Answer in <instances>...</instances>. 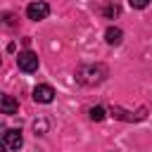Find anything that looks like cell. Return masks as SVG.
<instances>
[{
	"mask_svg": "<svg viewBox=\"0 0 152 152\" xmlns=\"http://www.w3.org/2000/svg\"><path fill=\"white\" fill-rule=\"evenodd\" d=\"M128 2H131L133 10H145V7L150 5V0H128Z\"/></svg>",
	"mask_w": 152,
	"mask_h": 152,
	"instance_id": "obj_12",
	"label": "cell"
},
{
	"mask_svg": "<svg viewBox=\"0 0 152 152\" xmlns=\"http://www.w3.org/2000/svg\"><path fill=\"white\" fill-rule=\"evenodd\" d=\"M76 78L83 86H97V83H102L107 78V66L100 64V62L97 64H86V66H81L76 71Z\"/></svg>",
	"mask_w": 152,
	"mask_h": 152,
	"instance_id": "obj_1",
	"label": "cell"
},
{
	"mask_svg": "<svg viewBox=\"0 0 152 152\" xmlns=\"http://www.w3.org/2000/svg\"><path fill=\"white\" fill-rule=\"evenodd\" d=\"M112 114L116 116V119H124V121H140V119H145V114H147V109L142 107L138 114H131V112H124L121 107H112Z\"/></svg>",
	"mask_w": 152,
	"mask_h": 152,
	"instance_id": "obj_6",
	"label": "cell"
},
{
	"mask_svg": "<svg viewBox=\"0 0 152 152\" xmlns=\"http://www.w3.org/2000/svg\"><path fill=\"white\" fill-rule=\"evenodd\" d=\"M17 66H19L21 71H26V74L38 71V55H36V52H31V50L19 52V55H17Z\"/></svg>",
	"mask_w": 152,
	"mask_h": 152,
	"instance_id": "obj_2",
	"label": "cell"
},
{
	"mask_svg": "<svg viewBox=\"0 0 152 152\" xmlns=\"http://www.w3.org/2000/svg\"><path fill=\"white\" fill-rule=\"evenodd\" d=\"M48 14H50V5H48L45 0L31 2V5L26 7V17H28L31 21H40V19H45Z\"/></svg>",
	"mask_w": 152,
	"mask_h": 152,
	"instance_id": "obj_3",
	"label": "cell"
},
{
	"mask_svg": "<svg viewBox=\"0 0 152 152\" xmlns=\"http://www.w3.org/2000/svg\"><path fill=\"white\" fill-rule=\"evenodd\" d=\"M21 145H24V138H21V131L19 128L5 131V147L7 150H21Z\"/></svg>",
	"mask_w": 152,
	"mask_h": 152,
	"instance_id": "obj_5",
	"label": "cell"
},
{
	"mask_svg": "<svg viewBox=\"0 0 152 152\" xmlns=\"http://www.w3.org/2000/svg\"><path fill=\"white\" fill-rule=\"evenodd\" d=\"M19 112V102L12 95H2V114H17Z\"/></svg>",
	"mask_w": 152,
	"mask_h": 152,
	"instance_id": "obj_8",
	"label": "cell"
},
{
	"mask_svg": "<svg viewBox=\"0 0 152 152\" xmlns=\"http://www.w3.org/2000/svg\"><path fill=\"white\" fill-rule=\"evenodd\" d=\"M121 38H124V31H121V28H116V26H109V28L104 31V40H107L109 45H119V43H121Z\"/></svg>",
	"mask_w": 152,
	"mask_h": 152,
	"instance_id": "obj_7",
	"label": "cell"
},
{
	"mask_svg": "<svg viewBox=\"0 0 152 152\" xmlns=\"http://www.w3.org/2000/svg\"><path fill=\"white\" fill-rule=\"evenodd\" d=\"M33 131H36V135H43V133L48 131V121H45V119H40V121L36 119V121H33Z\"/></svg>",
	"mask_w": 152,
	"mask_h": 152,
	"instance_id": "obj_11",
	"label": "cell"
},
{
	"mask_svg": "<svg viewBox=\"0 0 152 152\" xmlns=\"http://www.w3.org/2000/svg\"><path fill=\"white\" fill-rule=\"evenodd\" d=\"M104 116H107V112H104L102 107H93V109H90V119H93V121H102Z\"/></svg>",
	"mask_w": 152,
	"mask_h": 152,
	"instance_id": "obj_10",
	"label": "cell"
},
{
	"mask_svg": "<svg viewBox=\"0 0 152 152\" xmlns=\"http://www.w3.org/2000/svg\"><path fill=\"white\" fill-rule=\"evenodd\" d=\"M119 12H121V7H119V5H107V7H104V17H107V19L119 17Z\"/></svg>",
	"mask_w": 152,
	"mask_h": 152,
	"instance_id": "obj_9",
	"label": "cell"
},
{
	"mask_svg": "<svg viewBox=\"0 0 152 152\" xmlns=\"http://www.w3.org/2000/svg\"><path fill=\"white\" fill-rule=\"evenodd\" d=\"M33 100L40 102V104L52 102V100H55V90H52V86H45V83L36 86V88H33Z\"/></svg>",
	"mask_w": 152,
	"mask_h": 152,
	"instance_id": "obj_4",
	"label": "cell"
}]
</instances>
